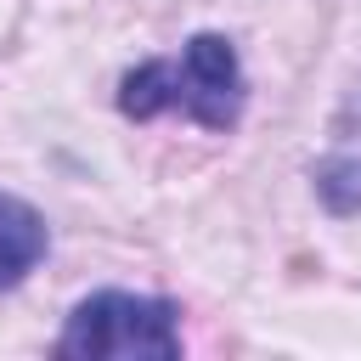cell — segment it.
<instances>
[{
  "label": "cell",
  "mask_w": 361,
  "mask_h": 361,
  "mask_svg": "<svg viewBox=\"0 0 361 361\" xmlns=\"http://www.w3.org/2000/svg\"><path fill=\"white\" fill-rule=\"evenodd\" d=\"M118 107L130 118L180 113L203 130H231L243 113V62H237L231 39L192 34L180 45V56H158V62L130 68L118 85Z\"/></svg>",
  "instance_id": "obj_1"
},
{
  "label": "cell",
  "mask_w": 361,
  "mask_h": 361,
  "mask_svg": "<svg viewBox=\"0 0 361 361\" xmlns=\"http://www.w3.org/2000/svg\"><path fill=\"white\" fill-rule=\"evenodd\" d=\"M62 355L85 361H135V355H180V322L169 299H141V293H90L73 305L62 327Z\"/></svg>",
  "instance_id": "obj_2"
},
{
  "label": "cell",
  "mask_w": 361,
  "mask_h": 361,
  "mask_svg": "<svg viewBox=\"0 0 361 361\" xmlns=\"http://www.w3.org/2000/svg\"><path fill=\"white\" fill-rule=\"evenodd\" d=\"M39 259H45V220L23 197L0 192V288H17Z\"/></svg>",
  "instance_id": "obj_3"
},
{
  "label": "cell",
  "mask_w": 361,
  "mask_h": 361,
  "mask_svg": "<svg viewBox=\"0 0 361 361\" xmlns=\"http://www.w3.org/2000/svg\"><path fill=\"white\" fill-rule=\"evenodd\" d=\"M316 192H322V203L338 209V214L361 209V158H333V164H322V169H316Z\"/></svg>",
  "instance_id": "obj_4"
}]
</instances>
